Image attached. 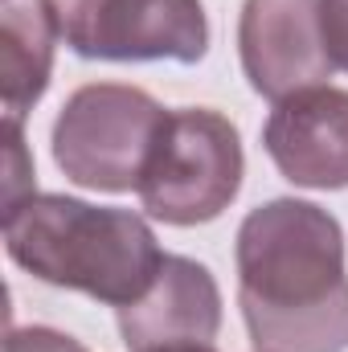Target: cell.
Listing matches in <instances>:
<instances>
[{"mask_svg":"<svg viewBox=\"0 0 348 352\" xmlns=\"http://www.w3.org/2000/svg\"><path fill=\"white\" fill-rule=\"evenodd\" d=\"M234 263L254 352H348L345 230L328 209L299 197L250 209Z\"/></svg>","mask_w":348,"mask_h":352,"instance_id":"obj_1","label":"cell"},{"mask_svg":"<svg viewBox=\"0 0 348 352\" xmlns=\"http://www.w3.org/2000/svg\"><path fill=\"white\" fill-rule=\"evenodd\" d=\"M4 250L33 278L83 291L115 311L135 303L164 263V250L140 213L66 192H29L17 205H4Z\"/></svg>","mask_w":348,"mask_h":352,"instance_id":"obj_2","label":"cell"},{"mask_svg":"<svg viewBox=\"0 0 348 352\" xmlns=\"http://www.w3.org/2000/svg\"><path fill=\"white\" fill-rule=\"evenodd\" d=\"M246 173L238 127L209 107L168 111L148 168L140 176V205L164 226H205L221 217Z\"/></svg>","mask_w":348,"mask_h":352,"instance_id":"obj_3","label":"cell"},{"mask_svg":"<svg viewBox=\"0 0 348 352\" xmlns=\"http://www.w3.org/2000/svg\"><path fill=\"white\" fill-rule=\"evenodd\" d=\"M168 111L140 87L90 82L58 111L50 144L66 180L94 192H131L148 168Z\"/></svg>","mask_w":348,"mask_h":352,"instance_id":"obj_4","label":"cell"},{"mask_svg":"<svg viewBox=\"0 0 348 352\" xmlns=\"http://www.w3.org/2000/svg\"><path fill=\"white\" fill-rule=\"evenodd\" d=\"M62 41L90 62H180L209 54L201 0H50Z\"/></svg>","mask_w":348,"mask_h":352,"instance_id":"obj_5","label":"cell"},{"mask_svg":"<svg viewBox=\"0 0 348 352\" xmlns=\"http://www.w3.org/2000/svg\"><path fill=\"white\" fill-rule=\"evenodd\" d=\"M238 58L250 90L270 102L328 87L336 66L328 58L320 0H246L238 16Z\"/></svg>","mask_w":348,"mask_h":352,"instance_id":"obj_6","label":"cell"},{"mask_svg":"<svg viewBox=\"0 0 348 352\" xmlns=\"http://www.w3.org/2000/svg\"><path fill=\"white\" fill-rule=\"evenodd\" d=\"M262 148L299 188H348V90L312 87L274 102Z\"/></svg>","mask_w":348,"mask_h":352,"instance_id":"obj_7","label":"cell"},{"mask_svg":"<svg viewBox=\"0 0 348 352\" xmlns=\"http://www.w3.org/2000/svg\"><path fill=\"white\" fill-rule=\"evenodd\" d=\"M127 352H152L168 344H213L221 332V291L209 266L184 254H164L156 283L127 307L115 311Z\"/></svg>","mask_w":348,"mask_h":352,"instance_id":"obj_8","label":"cell"},{"mask_svg":"<svg viewBox=\"0 0 348 352\" xmlns=\"http://www.w3.org/2000/svg\"><path fill=\"white\" fill-rule=\"evenodd\" d=\"M58 21L50 0H4L0 16V90L4 119L25 123V115L41 102L54 74Z\"/></svg>","mask_w":348,"mask_h":352,"instance_id":"obj_9","label":"cell"},{"mask_svg":"<svg viewBox=\"0 0 348 352\" xmlns=\"http://www.w3.org/2000/svg\"><path fill=\"white\" fill-rule=\"evenodd\" d=\"M4 352H87L74 336L58 332V328H45V324H29V328H12Z\"/></svg>","mask_w":348,"mask_h":352,"instance_id":"obj_10","label":"cell"},{"mask_svg":"<svg viewBox=\"0 0 348 352\" xmlns=\"http://www.w3.org/2000/svg\"><path fill=\"white\" fill-rule=\"evenodd\" d=\"M4 127H8V188H4V205H17L21 197H29L33 192V164H29V156H25V123H8L4 119Z\"/></svg>","mask_w":348,"mask_h":352,"instance_id":"obj_11","label":"cell"},{"mask_svg":"<svg viewBox=\"0 0 348 352\" xmlns=\"http://www.w3.org/2000/svg\"><path fill=\"white\" fill-rule=\"evenodd\" d=\"M320 21L332 66L348 74V0H320Z\"/></svg>","mask_w":348,"mask_h":352,"instance_id":"obj_12","label":"cell"},{"mask_svg":"<svg viewBox=\"0 0 348 352\" xmlns=\"http://www.w3.org/2000/svg\"><path fill=\"white\" fill-rule=\"evenodd\" d=\"M152 352H217L213 344H168V349H152Z\"/></svg>","mask_w":348,"mask_h":352,"instance_id":"obj_13","label":"cell"}]
</instances>
